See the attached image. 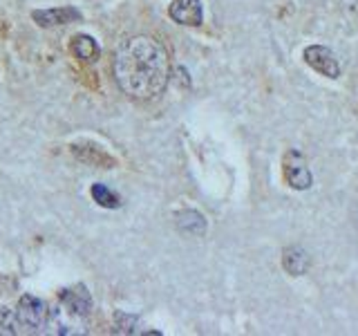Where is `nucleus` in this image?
<instances>
[{
  "label": "nucleus",
  "mask_w": 358,
  "mask_h": 336,
  "mask_svg": "<svg viewBox=\"0 0 358 336\" xmlns=\"http://www.w3.org/2000/svg\"><path fill=\"white\" fill-rule=\"evenodd\" d=\"M112 74L126 97L134 101H152L171 81V56L155 36L137 34L115 50Z\"/></svg>",
  "instance_id": "f257e3e1"
},
{
  "label": "nucleus",
  "mask_w": 358,
  "mask_h": 336,
  "mask_svg": "<svg viewBox=\"0 0 358 336\" xmlns=\"http://www.w3.org/2000/svg\"><path fill=\"white\" fill-rule=\"evenodd\" d=\"M16 316H18L20 328L38 332L50 323L52 312H50L48 302H45V300L31 296V294H25V296H20L18 305H16Z\"/></svg>",
  "instance_id": "f03ea898"
},
{
  "label": "nucleus",
  "mask_w": 358,
  "mask_h": 336,
  "mask_svg": "<svg viewBox=\"0 0 358 336\" xmlns=\"http://www.w3.org/2000/svg\"><path fill=\"white\" fill-rule=\"evenodd\" d=\"M177 224H179V229H182V231L193 233V235L204 233V229H206L204 216H199L197 211H184V213H179V216H177Z\"/></svg>",
  "instance_id": "9b49d317"
},
{
  "label": "nucleus",
  "mask_w": 358,
  "mask_h": 336,
  "mask_svg": "<svg viewBox=\"0 0 358 336\" xmlns=\"http://www.w3.org/2000/svg\"><path fill=\"white\" fill-rule=\"evenodd\" d=\"M70 52L76 56L81 63H96L101 56V48L94 36H87V34H76L70 41Z\"/></svg>",
  "instance_id": "1a4fd4ad"
},
{
  "label": "nucleus",
  "mask_w": 358,
  "mask_h": 336,
  "mask_svg": "<svg viewBox=\"0 0 358 336\" xmlns=\"http://www.w3.org/2000/svg\"><path fill=\"white\" fill-rule=\"evenodd\" d=\"M31 18L38 27H59V25H70V22L81 20V14H78L74 7H54V9L31 11Z\"/></svg>",
  "instance_id": "0eeeda50"
},
{
  "label": "nucleus",
  "mask_w": 358,
  "mask_h": 336,
  "mask_svg": "<svg viewBox=\"0 0 358 336\" xmlns=\"http://www.w3.org/2000/svg\"><path fill=\"white\" fill-rule=\"evenodd\" d=\"M168 16H171L177 25L199 27L201 22H204L201 0H173L171 7H168Z\"/></svg>",
  "instance_id": "39448f33"
},
{
  "label": "nucleus",
  "mask_w": 358,
  "mask_h": 336,
  "mask_svg": "<svg viewBox=\"0 0 358 336\" xmlns=\"http://www.w3.org/2000/svg\"><path fill=\"white\" fill-rule=\"evenodd\" d=\"M59 300L61 305L74 314V316H81L85 318L90 312H92V296H90V291L85 285H74V287H67V289H61L59 291Z\"/></svg>",
  "instance_id": "423d86ee"
},
{
  "label": "nucleus",
  "mask_w": 358,
  "mask_h": 336,
  "mask_svg": "<svg viewBox=\"0 0 358 336\" xmlns=\"http://www.w3.org/2000/svg\"><path fill=\"white\" fill-rule=\"evenodd\" d=\"M302 59L311 67L313 72H318L327 78H338L341 76V65L338 59L334 56V52L324 45H309L302 52Z\"/></svg>",
  "instance_id": "20e7f679"
},
{
  "label": "nucleus",
  "mask_w": 358,
  "mask_h": 336,
  "mask_svg": "<svg viewBox=\"0 0 358 336\" xmlns=\"http://www.w3.org/2000/svg\"><path fill=\"white\" fill-rule=\"evenodd\" d=\"M311 267V258L305 246L291 244L282 251V269L289 276H305Z\"/></svg>",
  "instance_id": "6e6552de"
},
{
  "label": "nucleus",
  "mask_w": 358,
  "mask_h": 336,
  "mask_svg": "<svg viewBox=\"0 0 358 336\" xmlns=\"http://www.w3.org/2000/svg\"><path fill=\"white\" fill-rule=\"evenodd\" d=\"M20 323L16 316V309L11 307H0V334H7V336H14L20 330Z\"/></svg>",
  "instance_id": "ddd939ff"
},
{
  "label": "nucleus",
  "mask_w": 358,
  "mask_h": 336,
  "mask_svg": "<svg viewBox=\"0 0 358 336\" xmlns=\"http://www.w3.org/2000/svg\"><path fill=\"white\" fill-rule=\"evenodd\" d=\"M282 177L294 190H307L313 184V175L307 166V160L298 150H287L282 157Z\"/></svg>",
  "instance_id": "7ed1b4c3"
},
{
  "label": "nucleus",
  "mask_w": 358,
  "mask_h": 336,
  "mask_svg": "<svg viewBox=\"0 0 358 336\" xmlns=\"http://www.w3.org/2000/svg\"><path fill=\"white\" fill-rule=\"evenodd\" d=\"M72 153L85 164H94V166H101V168L115 166V160H112L106 150H101L99 146H72Z\"/></svg>",
  "instance_id": "9d476101"
},
{
  "label": "nucleus",
  "mask_w": 358,
  "mask_h": 336,
  "mask_svg": "<svg viewBox=\"0 0 358 336\" xmlns=\"http://www.w3.org/2000/svg\"><path fill=\"white\" fill-rule=\"evenodd\" d=\"M90 193H92V200L96 202L99 206L103 209H119L121 206V197L115 193V190H110L106 184H94L90 188Z\"/></svg>",
  "instance_id": "f8f14e48"
}]
</instances>
